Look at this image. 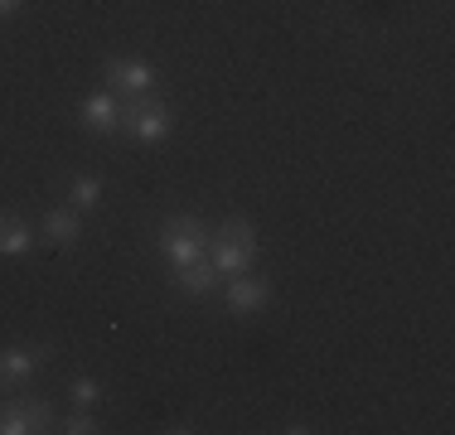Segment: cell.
I'll return each mask as SVG.
<instances>
[{"mask_svg":"<svg viewBox=\"0 0 455 435\" xmlns=\"http://www.w3.org/2000/svg\"><path fill=\"white\" fill-rule=\"evenodd\" d=\"M209 261L219 266V276H237V271H252L257 261V227L247 218H223L209 233Z\"/></svg>","mask_w":455,"mask_h":435,"instance_id":"6da1fadb","label":"cell"},{"mask_svg":"<svg viewBox=\"0 0 455 435\" xmlns=\"http://www.w3.org/2000/svg\"><path fill=\"white\" fill-rule=\"evenodd\" d=\"M156 247H160V257H165L170 266H189V261L209 257V227H204L194 213H175V218L160 223Z\"/></svg>","mask_w":455,"mask_h":435,"instance_id":"7a4b0ae2","label":"cell"},{"mask_svg":"<svg viewBox=\"0 0 455 435\" xmlns=\"http://www.w3.org/2000/svg\"><path fill=\"white\" fill-rule=\"evenodd\" d=\"M122 130L132 140H140V146H160V140L175 130V112H170L156 92L150 97H126L122 102Z\"/></svg>","mask_w":455,"mask_h":435,"instance_id":"3957f363","label":"cell"},{"mask_svg":"<svg viewBox=\"0 0 455 435\" xmlns=\"http://www.w3.org/2000/svg\"><path fill=\"white\" fill-rule=\"evenodd\" d=\"M102 83H107V92H112L116 102H126V97H150V92H156L160 73H156V63L122 53V59H107L102 63Z\"/></svg>","mask_w":455,"mask_h":435,"instance_id":"277c9868","label":"cell"},{"mask_svg":"<svg viewBox=\"0 0 455 435\" xmlns=\"http://www.w3.org/2000/svg\"><path fill=\"white\" fill-rule=\"evenodd\" d=\"M53 407L44 397H15L0 401V435H29V431H53Z\"/></svg>","mask_w":455,"mask_h":435,"instance_id":"5b68a950","label":"cell"},{"mask_svg":"<svg viewBox=\"0 0 455 435\" xmlns=\"http://www.w3.org/2000/svg\"><path fill=\"white\" fill-rule=\"evenodd\" d=\"M44 363H49V348H35V344H10V348H0V392L25 387Z\"/></svg>","mask_w":455,"mask_h":435,"instance_id":"8992f818","label":"cell"},{"mask_svg":"<svg viewBox=\"0 0 455 435\" xmlns=\"http://www.w3.org/2000/svg\"><path fill=\"white\" fill-rule=\"evenodd\" d=\"M228 310L233 314H257L272 304V281L252 276V271H237V276H228V290H223Z\"/></svg>","mask_w":455,"mask_h":435,"instance_id":"52a82bcc","label":"cell"},{"mask_svg":"<svg viewBox=\"0 0 455 435\" xmlns=\"http://www.w3.org/2000/svg\"><path fill=\"white\" fill-rule=\"evenodd\" d=\"M78 122L92 130V136H116V130H122V102H116L112 92H88L78 102Z\"/></svg>","mask_w":455,"mask_h":435,"instance_id":"ba28073f","label":"cell"},{"mask_svg":"<svg viewBox=\"0 0 455 435\" xmlns=\"http://www.w3.org/2000/svg\"><path fill=\"white\" fill-rule=\"evenodd\" d=\"M35 242H39V227L25 213L0 209V257H25L35 252Z\"/></svg>","mask_w":455,"mask_h":435,"instance_id":"9c48e42d","label":"cell"},{"mask_svg":"<svg viewBox=\"0 0 455 435\" xmlns=\"http://www.w3.org/2000/svg\"><path fill=\"white\" fill-rule=\"evenodd\" d=\"M78 237H83V213L78 209H49L44 213V223H39V242H49V247H78Z\"/></svg>","mask_w":455,"mask_h":435,"instance_id":"30bf717a","label":"cell"},{"mask_svg":"<svg viewBox=\"0 0 455 435\" xmlns=\"http://www.w3.org/2000/svg\"><path fill=\"white\" fill-rule=\"evenodd\" d=\"M175 286L184 290V296L204 300V296H213V290L223 286V276H219V266L204 257V261H189V266H175Z\"/></svg>","mask_w":455,"mask_h":435,"instance_id":"8fae6325","label":"cell"},{"mask_svg":"<svg viewBox=\"0 0 455 435\" xmlns=\"http://www.w3.org/2000/svg\"><path fill=\"white\" fill-rule=\"evenodd\" d=\"M97 203H102V179H97V174H73L68 179V209L92 213Z\"/></svg>","mask_w":455,"mask_h":435,"instance_id":"7c38bea8","label":"cell"},{"mask_svg":"<svg viewBox=\"0 0 455 435\" xmlns=\"http://www.w3.org/2000/svg\"><path fill=\"white\" fill-rule=\"evenodd\" d=\"M68 397H73V407L88 411L92 401L102 397V387H97V377H73V383H68Z\"/></svg>","mask_w":455,"mask_h":435,"instance_id":"4fadbf2b","label":"cell"},{"mask_svg":"<svg viewBox=\"0 0 455 435\" xmlns=\"http://www.w3.org/2000/svg\"><path fill=\"white\" fill-rule=\"evenodd\" d=\"M53 431H63V435H97L102 426H97V421H92V416H88V411H83V407H73V416H68V421H59V426H53Z\"/></svg>","mask_w":455,"mask_h":435,"instance_id":"5bb4252c","label":"cell"},{"mask_svg":"<svg viewBox=\"0 0 455 435\" xmlns=\"http://www.w3.org/2000/svg\"><path fill=\"white\" fill-rule=\"evenodd\" d=\"M20 5H25V0H0V20H5V15H15Z\"/></svg>","mask_w":455,"mask_h":435,"instance_id":"9a60e30c","label":"cell"}]
</instances>
